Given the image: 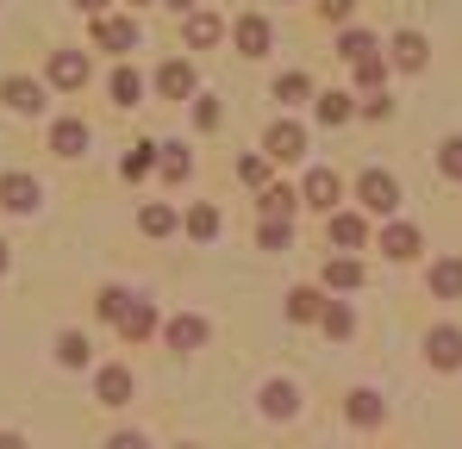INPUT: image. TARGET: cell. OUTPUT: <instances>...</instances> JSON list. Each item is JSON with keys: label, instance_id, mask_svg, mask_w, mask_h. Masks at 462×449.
Returning a JSON list of instances; mask_svg holds the SVG:
<instances>
[{"label": "cell", "instance_id": "obj_42", "mask_svg": "<svg viewBox=\"0 0 462 449\" xmlns=\"http://www.w3.org/2000/svg\"><path fill=\"white\" fill-rule=\"evenodd\" d=\"M194 119L213 132V125H219V100H194Z\"/></svg>", "mask_w": 462, "mask_h": 449}, {"label": "cell", "instance_id": "obj_27", "mask_svg": "<svg viewBox=\"0 0 462 449\" xmlns=\"http://www.w3.org/2000/svg\"><path fill=\"white\" fill-rule=\"evenodd\" d=\"M319 306H325L319 288H294V294H288V318H294V325H312V318H319Z\"/></svg>", "mask_w": 462, "mask_h": 449}, {"label": "cell", "instance_id": "obj_26", "mask_svg": "<svg viewBox=\"0 0 462 449\" xmlns=\"http://www.w3.org/2000/svg\"><path fill=\"white\" fill-rule=\"evenodd\" d=\"M106 87H113V100H119V106H138V100H144V75H138V69H113Z\"/></svg>", "mask_w": 462, "mask_h": 449}, {"label": "cell", "instance_id": "obj_17", "mask_svg": "<svg viewBox=\"0 0 462 449\" xmlns=\"http://www.w3.org/2000/svg\"><path fill=\"white\" fill-rule=\"evenodd\" d=\"M363 237H369L363 213H337V206H331V243H337V250H363Z\"/></svg>", "mask_w": 462, "mask_h": 449}, {"label": "cell", "instance_id": "obj_44", "mask_svg": "<svg viewBox=\"0 0 462 449\" xmlns=\"http://www.w3.org/2000/svg\"><path fill=\"white\" fill-rule=\"evenodd\" d=\"M169 6H175V13H188V6H200V0H169Z\"/></svg>", "mask_w": 462, "mask_h": 449}, {"label": "cell", "instance_id": "obj_14", "mask_svg": "<svg viewBox=\"0 0 462 449\" xmlns=\"http://www.w3.org/2000/svg\"><path fill=\"white\" fill-rule=\"evenodd\" d=\"M382 250L387 256H393V262H412V256H419V224H406V219H393L382 231Z\"/></svg>", "mask_w": 462, "mask_h": 449}, {"label": "cell", "instance_id": "obj_39", "mask_svg": "<svg viewBox=\"0 0 462 449\" xmlns=\"http://www.w3.org/2000/svg\"><path fill=\"white\" fill-rule=\"evenodd\" d=\"M237 181L263 188V181H269V162H263V156H244V162H237Z\"/></svg>", "mask_w": 462, "mask_h": 449}, {"label": "cell", "instance_id": "obj_25", "mask_svg": "<svg viewBox=\"0 0 462 449\" xmlns=\"http://www.w3.org/2000/svg\"><path fill=\"white\" fill-rule=\"evenodd\" d=\"M350 119H356L350 94H319V125H350Z\"/></svg>", "mask_w": 462, "mask_h": 449}, {"label": "cell", "instance_id": "obj_43", "mask_svg": "<svg viewBox=\"0 0 462 449\" xmlns=\"http://www.w3.org/2000/svg\"><path fill=\"white\" fill-rule=\"evenodd\" d=\"M81 13H106V0H76Z\"/></svg>", "mask_w": 462, "mask_h": 449}, {"label": "cell", "instance_id": "obj_40", "mask_svg": "<svg viewBox=\"0 0 462 449\" xmlns=\"http://www.w3.org/2000/svg\"><path fill=\"white\" fill-rule=\"evenodd\" d=\"M356 113H363V119H387V113H393V100H387L382 87H369V100H363Z\"/></svg>", "mask_w": 462, "mask_h": 449}, {"label": "cell", "instance_id": "obj_22", "mask_svg": "<svg viewBox=\"0 0 462 449\" xmlns=\"http://www.w3.org/2000/svg\"><path fill=\"white\" fill-rule=\"evenodd\" d=\"M425 281H431V294H438V299H457L462 294V256H444Z\"/></svg>", "mask_w": 462, "mask_h": 449}, {"label": "cell", "instance_id": "obj_7", "mask_svg": "<svg viewBox=\"0 0 462 449\" xmlns=\"http://www.w3.org/2000/svg\"><path fill=\"white\" fill-rule=\"evenodd\" d=\"M38 200H44V188H38L32 175H0V206H6V213H32Z\"/></svg>", "mask_w": 462, "mask_h": 449}, {"label": "cell", "instance_id": "obj_12", "mask_svg": "<svg viewBox=\"0 0 462 449\" xmlns=\"http://www.w3.org/2000/svg\"><path fill=\"white\" fill-rule=\"evenodd\" d=\"M151 331H156V306L151 299H132V306L119 312V337H125V344H144Z\"/></svg>", "mask_w": 462, "mask_h": 449}, {"label": "cell", "instance_id": "obj_5", "mask_svg": "<svg viewBox=\"0 0 462 449\" xmlns=\"http://www.w3.org/2000/svg\"><path fill=\"white\" fill-rule=\"evenodd\" d=\"M138 38H144L138 19H106V13L94 19V44L100 50H138Z\"/></svg>", "mask_w": 462, "mask_h": 449}, {"label": "cell", "instance_id": "obj_28", "mask_svg": "<svg viewBox=\"0 0 462 449\" xmlns=\"http://www.w3.org/2000/svg\"><path fill=\"white\" fill-rule=\"evenodd\" d=\"M294 200H300L294 188H269L263 181V219H294Z\"/></svg>", "mask_w": 462, "mask_h": 449}, {"label": "cell", "instance_id": "obj_29", "mask_svg": "<svg viewBox=\"0 0 462 449\" xmlns=\"http://www.w3.org/2000/svg\"><path fill=\"white\" fill-rule=\"evenodd\" d=\"M57 362H63V369H88V337H81V331H63V337H57Z\"/></svg>", "mask_w": 462, "mask_h": 449}, {"label": "cell", "instance_id": "obj_1", "mask_svg": "<svg viewBox=\"0 0 462 449\" xmlns=\"http://www.w3.org/2000/svg\"><path fill=\"white\" fill-rule=\"evenodd\" d=\"M356 200H363V213H382V219H393V206H400V181H393L387 169H369V175L356 181Z\"/></svg>", "mask_w": 462, "mask_h": 449}, {"label": "cell", "instance_id": "obj_35", "mask_svg": "<svg viewBox=\"0 0 462 449\" xmlns=\"http://www.w3.org/2000/svg\"><path fill=\"white\" fill-rule=\"evenodd\" d=\"M188 231L194 237H219V206H188Z\"/></svg>", "mask_w": 462, "mask_h": 449}, {"label": "cell", "instance_id": "obj_15", "mask_svg": "<svg viewBox=\"0 0 462 449\" xmlns=\"http://www.w3.org/2000/svg\"><path fill=\"white\" fill-rule=\"evenodd\" d=\"M94 393H100V406H125V399L138 393V380H132V369H100Z\"/></svg>", "mask_w": 462, "mask_h": 449}, {"label": "cell", "instance_id": "obj_3", "mask_svg": "<svg viewBox=\"0 0 462 449\" xmlns=\"http://www.w3.org/2000/svg\"><path fill=\"white\" fill-rule=\"evenodd\" d=\"M300 200L319 206V213H331V206L344 200V175H337V169H312L307 181H300Z\"/></svg>", "mask_w": 462, "mask_h": 449}, {"label": "cell", "instance_id": "obj_38", "mask_svg": "<svg viewBox=\"0 0 462 449\" xmlns=\"http://www.w3.org/2000/svg\"><path fill=\"white\" fill-rule=\"evenodd\" d=\"M438 169H444L450 181H462V138H450V144L438 150Z\"/></svg>", "mask_w": 462, "mask_h": 449}, {"label": "cell", "instance_id": "obj_37", "mask_svg": "<svg viewBox=\"0 0 462 449\" xmlns=\"http://www.w3.org/2000/svg\"><path fill=\"white\" fill-rule=\"evenodd\" d=\"M94 306H100V318H113V325H119V312L132 306V294H125V288H100V299H94Z\"/></svg>", "mask_w": 462, "mask_h": 449}, {"label": "cell", "instance_id": "obj_2", "mask_svg": "<svg viewBox=\"0 0 462 449\" xmlns=\"http://www.w3.org/2000/svg\"><path fill=\"white\" fill-rule=\"evenodd\" d=\"M263 156H269V162H300V156H307V132H300L294 119H275L269 138H263Z\"/></svg>", "mask_w": 462, "mask_h": 449}, {"label": "cell", "instance_id": "obj_4", "mask_svg": "<svg viewBox=\"0 0 462 449\" xmlns=\"http://www.w3.org/2000/svg\"><path fill=\"white\" fill-rule=\"evenodd\" d=\"M425 356H431V369L457 374L462 369V331H457V325H438V331L425 337Z\"/></svg>", "mask_w": 462, "mask_h": 449}, {"label": "cell", "instance_id": "obj_10", "mask_svg": "<svg viewBox=\"0 0 462 449\" xmlns=\"http://www.w3.org/2000/svg\"><path fill=\"white\" fill-rule=\"evenodd\" d=\"M162 337H169V350H181V356H188V350H200V344H207V318L181 312V318H169V325H162Z\"/></svg>", "mask_w": 462, "mask_h": 449}, {"label": "cell", "instance_id": "obj_6", "mask_svg": "<svg viewBox=\"0 0 462 449\" xmlns=\"http://www.w3.org/2000/svg\"><path fill=\"white\" fill-rule=\"evenodd\" d=\"M194 87H200V75H194V63H181V57L156 69V94H162V100H188Z\"/></svg>", "mask_w": 462, "mask_h": 449}, {"label": "cell", "instance_id": "obj_23", "mask_svg": "<svg viewBox=\"0 0 462 449\" xmlns=\"http://www.w3.org/2000/svg\"><path fill=\"white\" fill-rule=\"evenodd\" d=\"M219 32H226V25H219L213 13H200V6H188V44H194V50H207V44H219Z\"/></svg>", "mask_w": 462, "mask_h": 449}, {"label": "cell", "instance_id": "obj_21", "mask_svg": "<svg viewBox=\"0 0 462 449\" xmlns=\"http://www.w3.org/2000/svg\"><path fill=\"white\" fill-rule=\"evenodd\" d=\"M319 325H325V337H337V344H344V337L356 331V312H350L344 299H325V306H319Z\"/></svg>", "mask_w": 462, "mask_h": 449}, {"label": "cell", "instance_id": "obj_36", "mask_svg": "<svg viewBox=\"0 0 462 449\" xmlns=\"http://www.w3.org/2000/svg\"><path fill=\"white\" fill-rule=\"evenodd\" d=\"M356 81H363V87H382V81H387V63H382V50H369V57H356Z\"/></svg>", "mask_w": 462, "mask_h": 449}, {"label": "cell", "instance_id": "obj_33", "mask_svg": "<svg viewBox=\"0 0 462 449\" xmlns=\"http://www.w3.org/2000/svg\"><path fill=\"white\" fill-rule=\"evenodd\" d=\"M369 50H382V44H375L369 32H344V38H337V57H344V63H356V57H369Z\"/></svg>", "mask_w": 462, "mask_h": 449}, {"label": "cell", "instance_id": "obj_31", "mask_svg": "<svg viewBox=\"0 0 462 449\" xmlns=\"http://www.w3.org/2000/svg\"><path fill=\"white\" fill-rule=\"evenodd\" d=\"M312 94V81L300 69H288V75H275V100H288V106H294V100H307Z\"/></svg>", "mask_w": 462, "mask_h": 449}, {"label": "cell", "instance_id": "obj_16", "mask_svg": "<svg viewBox=\"0 0 462 449\" xmlns=\"http://www.w3.org/2000/svg\"><path fill=\"white\" fill-rule=\"evenodd\" d=\"M263 412H269V418H294V412H300V387H294V380H269V387H263Z\"/></svg>", "mask_w": 462, "mask_h": 449}, {"label": "cell", "instance_id": "obj_18", "mask_svg": "<svg viewBox=\"0 0 462 449\" xmlns=\"http://www.w3.org/2000/svg\"><path fill=\"white\" fill-rule=\"evenodd\" d=\"M387 50H393V63H400V69H425V57H431L425 32H400V38H393Z\"/></svg>", "mask_w": 462, "mask_h": 449}, {"label": "cell", "instance_id": "obj_20", "mask_svg": "<svg viewBox=\"0 0 462 449\" xmlns=\"http://www.w3.org/2000/svg\"><path fill=\"white\" fill-rule=\"evenodd\" d=\"M51 150H57V156H81V150H88V125H81V119H57V125H51Z\"/></svg>", "mask_w": 462, "mask_h": 449}, {"label": "cell", "instance_id": "obj_45", "mask_svg": "<svg viewBox=\"0 0 462 449\" xmlns=\"http://www.w3.org/2000/svg\"><path fill=\"white\" fill-rule=\"evenodd\" d=\"M0 275H6V243H0Z\"/></svg>", "mask_w": 462, "mask_h": 449}, {"label": "cell", "instance_id": "obj_32", "mask_svg": "<svg viewBox=\"0 0 462 449\" xmlns=\"http://www.w3.org/2000/svg\"><path fill=\"white\" fill-rule=\"evenodd\" d=\"M256 237H263V250H288L294 243V219H263Z\"/></svg>", "mask_w": 462, "mask_h": 449}, {"label": "cell", "instance_id": "obj_8", "mask_svg": "<svg viewBox=\"0 0 462 449\" xmlns=\"http://www.w3.org/2000/svg\"><path fill=\"white\" fill-rule=\"evenodd\" d=\"M231 38H237V50H244V57H263L275 32H269V19H263V13H244V19L231 25Z\"/></svg>", "mask_w": 462, "mask_h": 449}, {"label": "cell", "instance_id": "obj_9", "mask_svg": "<svg viewBox=\"0 0 462 449\" xmlns=\"http://www.w3.org/2000/svg\"><path fill=\"white\" fill-rule=\"evenodd\" d=\"M0 100H6L13 113H38V106H44V87H38L32 75H6V81H0Z\"/></svg>", "mask_w": 462, "mask_h": 449}, {"label": "cell", "instance_id": "obj_41", "mask_svg": "<svg viewBox=\"0 0 462 449\" xmlns=\"http://www.w3.org/2000/svg\"><path fill=\"white\" fill-rule=\"evenodd\" d=\"M319 13H325V19H331V25H344V19H350V13H356V0H319Z\"/></svg>", "mask_w": 462, "mask_h": 449}, {"label": "cell", "instance_id": "obj_11", "mask_svg": "<svg viewBox=\"0 0 462 449\" xmlns=\"http://www.w3.org/2000/svg\"><path fill=\"white\" fill-rule=\"evenodd\" d=\"M344 412H350V425H363V431H375V425L387 418V406H382V393H375V387H356V393L344 399Z\"/></svg>", "mask_w": 462, "mask_h": 449}, {"label": "cell", "instance_id": "obj_19", "mask_svg": "<svg viewBox=\"0 0 462 449\" xmlns=\"http://www.w3.org/2000/svg\"><path fill=\"white\" fill-rule=\"evenodd\" d=\"M325 288H331V294L363 288V262H356V256H331V262H325Z\"/></svg>", "mask_w": 462, "mask_h": 449}, {"label": "cell", "instance_id": "obj_13", "mask_svg": "<svg viewBox=\"0 0 462 449\" xmlns=\"http://www.w3.org/2000/svg\"><path fill=\"white\" fill-rule=\"evenodd\" d=\"M51 87H88V57L81 50H57L51 57Z\"/></svg>", "mask_w": 462, "mask_h": 449}, {"label": "cell", "instance_id": "obj_24", "mask_svg": "<svg viewBox=\"0 0 462 449\" xmlns=\"http://www.w3.org/2000/svg\"><path fill=\"white\" fill-rule=\"evenodd\" d=\"M162 156H156V169L169 175V181H188L194 175V156H188V144H156Z\"/></svg>", "mask_w": 462, "mask_h": 449}, {"label": "cell", "instance_id": "obj_34", "mask_svg": "<svg viewBox=\"0 0 462 449\" xmlns=\"http://www.w3.org/2000/svg\"><path fill=\"white\" fill-rule=\"evenodd\" d=\"M144 237H169V231H175V206H144Z\"/></svg>", "mask_w": 462, "mask_h": 449}, {"label": "cell", "instance_id": "obj_30", "mask_svg": "<svg viewBox=\"0 0 462 449\" xmlns=\"http://www.w3.org/2000/svg\"><path fill=\"white\" fill-rule=\"evenodd\" d=\"M151 169H156V144H138V150H125V162H119V175H125V181H144Z\"/></svg>", "mask_w": 462, "mask_h": 449}]
</instances>
